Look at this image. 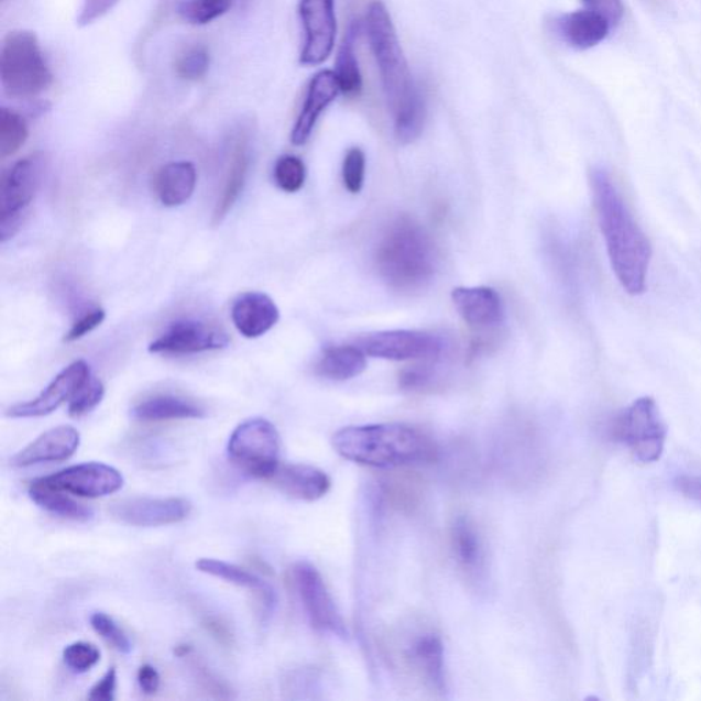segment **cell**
I'll return each mask as SVG.
<instances>
[{"mask_svg":"<svg viewBox=\"0 0 701 701\" xmlns=\"http://www.w3.org/2000/svg\"><path fill=\"white\" fill-rule=\"evenodd\" d=\"M589 184L611 269L625 293L642 295L647 289L653 244L604 167L589 172Z\"/></svg>","mask_w":701,"mask_h":701,"instance_id":"cell-1","label":"cell"},{"mask_svg":"<svg viewBox=\"0 0 701 701\" xmlns=\"http://www.w3.org/2000/svg\"><path fill=\"white\" fill-rule=\"evenodd\" d=\"M332 445L347 461L375 469L429 463L439 456L429 436L403 424L347 426L336 431Z\"/></svg>","mask_w":701,"mask_h":701,"instance_id":"cell-2","label":"cell"},{"mask_svg":"<svg viewBox=\"0 0 701 701\" xmlns=\"http://www.w3.org/2000/svg\"><path fill=\"white\" fill-rule=\"evenodd\" d=\"M375 263L381 277L392 288H424L434 278L437 267L434 241L413 218H397L380 240Z\"/></svg>","mask_w":701,"mask_h":701,"instance_id":"cell-3","label":"cell"},{"mask_svg":"<svg viewBox=\"0 0 701 701\" xmlns=\"http://www.w3.org/2000/svg\"><path fill=\"white\" fill-rule=\"evenodd\" d=\"M366 33L370 47L377 62L381 81H383L386 102L392 113L413 97L418 87L415 86L409 73L405 53L391 19L388 9L381 0L369 4Z\"/></svg>","mask_w":701,"mask_h":701,"instance_id":"cell-4","label":"cell"},{"mask_svg":"<svg viewBox=\"0 0 701 701\" xmlns=\"http://www.w3.org/2000/svg\"><path fill=\"white\" fill-rule=\"evenodd\" d=\"M0 80L4 94L14 99L39 97L52 86L53 73L35 33L13 31L3 39Z\"/></svg>","mask_w":701,"mask_h":701,"instance_id":"cell-5","label":"cell"},{"mask_svg":"<svg viewBox=\"0 0 701 701\" xmlns=\"http://www.w3.org/2000/svg\"><path fill=\"white\" fill-rule=\"evenodd\" d=\"M278 430L271 420L251 418L233 430L228 442L229 458L244 473L260 480H271L280 467Z\"/></svg>","mask_w":701,"mask_h":701,"instance_id":"cell-6","label":"cell"},{"mask_svg":"<svg viewBox=\"0 0 701 701\" xmlns=\"http://www.w3.org/2000/svg\"><path fill=\"white\" fill-rule=\"evenodd\" d=\"M613 434L643 463L659 461L664 453L667 429L653 397H638L622 409L614 419Z\"/></svg>","mask_w":701,"mask_h":701,"instance_id":"cell-7","label":"cell"},{"mask_svg":"<svg viewBox=\"0 0 701 701\" xmlns=\"http://www.w3.org/2000/svg\"><path fill=\"white\" fill-rule=\"evenodd\" d=\"M43 160L39 155L15 162L2 178L0 187V236L2 243L19 231L28 207L41 185Z\"/></svg>","mask_w":701,"mask_h":701,"instance_id":"cell-8","label":"cell"},{"mask_svg":"<svg viewBox=\"0 0 701 701\" xmlns=\"http://www.w3.org/2000/svg\"><path fill=\"white\" fill-rule=\"evenodd\" d=\"M293 577L303 610L314 629L346 640L349 637L346 622L316 566L302 560L294 566Z\"/></svg>","mask_w":701,"mask_h":701,"instance_id":"cell-9","label":"cell"},{"mask_svg":"<svg viewBox=\"0 0 701 701\" xmlns=\"http://www.w3.org/2000/svg\"><path fill=\"white\" fill-rule=\"evenodd\" d=\"M366 355L388 361H413V359L437 358L445 343L434 333L419 330H385L362 336L355 341Z\"/></svg>","mask_w":701,"mask_h":701,"instance_id":"cell-10","label":"cell"},{"mask_svg":"<svg viewBox=\"0 0 701 701\" xmlns=\"http://www.w3.org/2000/svg\"><path fill=\"white\" fill-rule=\"evenodd\" d=\"M299 15L305 30L300 65H322L332 55L338 35L335 0H300Z\"/></svg>","mask_w":701,"mask_h":701,"instance_id":"cell-11","label":"cell"},{"mask_svg":"<svg viewBox=\"0 0 701 701\" xmlns=\"http://www.w3.org/2000/svg\"><path fill=\"white\" fill-rule=\"evenodd\" d=\"M193 504L183 497H129L110 504L118 523L136 527H158L183 523Z\"/></svg>","mask_w":701,"mask_h":701,"instance_id":"cell-12","label":"cell"},{"mask_svg":"<svg viewBox=\"0 0 701 701\" xmlns=\"http://www.w3.org/2000/svg\"><path fill=\"white\" fill-rule=\"evenodd\" d=\"M42 484L78 497L97 499L120 491L123 477L105 463H81L37 479Z\"/></svg>","mask_w":701,"mask_h":701,"instance_id":"cell-13","label":"cell"},{"mask_svg":"<svg viewBox=\"0 0 701 701\" xmlns=\"http://www.w3.org/2000/svg\"><path fill=\"white\" fill-rule=\"evenodd\" d=\"M229 339L226 332L195 319L173 322L164 333L150 344L151 353L165 355H190L206 351L226 349Z\"/></svg>","mask_w":701,"mask_h":701,"instance_id":"cell-14","label":"cell"},{"mask_svg":"<svg viewBox=\"0 0 701 701\" xmlns=\"http://www.w3.org/2000/svg\"><path fill=\"white\" fill-rule=\"evenodd\" d=\"M89 377H91V370L86 361L80 359V361L73 362L62 370L52 384L35 399L9 407L6 415L10 418L46 417V415L54 413L62 403L72 399Z\"/></svg>","mask_w":701,"mask_h":701,"instance_id":"cell-15","label":"cell"},{"mask_svg":"<svg viewBox=\"0 0 701 701\" xmlns=\"http://www.w3.org/2000/svg\"><path fill=\"white\" fill-rule=\"evenodd\" d=\"M81 437L73 426H57L44 431L31 445L22 448L10 459L13 468H31L36 464L66 461L75 456Z\"/></svg>","mask_w":701,"mask_h":701,"instance_id":"cell-16","label":"cell"},{"mask_svg":"<svg viewBox=\"0 0 701 701\" xmlns=\"http://www.w3.org/2000/svg\"><path fill=\"white\" fill-rule=\"evenodd\" d=\"M340 92L335 70H321L311 78L305 103H303L300 114L297 117L293 133H291V142L293 144L303 145L307 143L319 117L330 103L335 102Z\"/></svg>","mask_w":701,"mask_h":701,"instance_id":"cell-17","label":"cell"},{"mask_svg":"<svg viewBox=\"0 0 701 701\" xmlns=\"http://www.w3.org/2000/svg\"><path fill=\"white\" fill-rule=\"evenodd\" d=\"M452 302L470 327L490 329L501 325L504 306L501 295L490 287L457 288L452 291Z\"/></svg>","mask_w":701,"mask_h":701,"instance_id":"cell-18","label":"cell"},{"mask_svg":"<svg viewBox=\"0 0 701 701\" xmlns=\"http://www.w3.org/2000/svg\"><path fill=\"white\" fill-rule=\"evenodd\" d=\"M611 26L607 19L588 9L555 17L552 21L560 41L576 50L596 47L609 36Z\"/></svg>","mask_w":701,"mask_h":701,"instance_id":"cell-19","label":"cell"},{"mask_svg":"<svg viewBox=\"0 0 701 701\" xmlns=\"http://www.w3.org/2000/svg\"><path fill=\"white\" fill-rule=\"evenodd\" d=\"M269 481L285 495L303 502L319 501L327 495L332 484L324 470L300 463H280L276 473Z\"/></svg>","mask_w":701,"mask_h":701,"instance_id":"cell-20","label":"cell"},{"mask_svg":"<svg viewBox=\"0 0 701 701\" xmlns=\"http://www.w3.org/2000/svg\"><path fill=\"white\" fill-rule=\"evenodd\" d=\"M280 311L272 297L261 293H247L232 306V321L240 335L256 339L266 335L278 322Z\"/></svg>","mask_w":701,"mask_h":701,"instance_id":"cell-21","label":"cell"},{"mask_svg":"<svg viewBox=\"0 0 701 701\" xmlns=\"http://www.w3.org/2000/svg\"><path fill=\"white\" fill-rule=\"evenodd\" d=\"M196 569L200 573L209 574L229 582L236 587L250 589L256 594L258 603H260L261 614L271 616L276 610L277 594L271 584L258 577L251 571L241 569L239 566L223 562V560L201 558L196 562Z\"/></svg>","mask_w":701,"mask_h":701,"instance_id":"cell-22","label":"cell"},{"mask_svg":"<svg viewBox=\"0 0 701 701\" xmlns=\"http://www.w3.org/2000/svg\"><path fill=\"white\" fill-rule=\"evenodd\" d=\"M451 548L459 568L470 579H480L485 573V548L473 521L459 515L451 526Z\"/></svg>","mask_w":701,"mask_h":701,"instance_id":"cell-23","label":"cell"},{"mask_svg":"<svg viewBox=\"0 0 701 701\" xmlns=\"http://www.w3.org/2000/svg\"><path fill=\"white\" fill-rule=\"evenodd\" d=\"M408 658L415 670L435 692L447 691L445 644L435 633H425L412 644Z\"/></svg>","mask_w":701,"mask_h":701,"instance_id":"cell-24","label":"cell"},{"mask_svg":"<svg viewBox=\"0 0 701 701\" xmlns=\"http://www.w3.org/2000/svg\"><path fill=\"white\" fill-rule=\"evenodd\" d=\"M198 175L190 162H172L155 177V193L162 205L177 207L194 195Z\"/></svg>","mask_w":701,"mask_h":701,"instance_id":"cell-25","label":"cell"},{"mask_svg":"<svg viewBox=\"0 0 701 701\" xmlns=\"http://www.w3.org/2000/svg\"><path fill=\"white\" fill-rule=\"evenodd\" d=\"M205 414V409L196 403L172 395L150 397L132 409L133 418L144 423L204 418Z\"/></svg>","mask_w":701,"mask_h":701,"instance_id":"cell-26","label":"cell"},{"mask_svg":"<svg viewBox=\"0 0 701 701\" xmlns=\"http://www.w3.org/2000/svg\"><path fill=\"white\" fill-rule=\"evenodd\" d=\"M366 369V353L357 346H333L322 352L316 364L321 377L332 381H347L358 377Z\"/></svg>","mask_w":701,"mask_h":701,"instance_id":"cell-27","label":"cell"},{"mask_svg":"<svg viewBox=\"0 0 701 701\" xmlns=\"http://www.w3.org/2000/svg\"><path fill=\"white\" fill-rule=\"evenodd\" d=\"M250 155L249 147L244 139L236 142L231 161L227 172L226 183H223L220 199H218L215 212H212V223L218 226L231 211L236 200L239 199L241 190L244 188L247 173H249Z\"/></svg>","mask_w":701,"mask_h":701,"instance_id":"cell-28","label":"cell"},{"mask_svg":"<svg viewBox=\"0 0 701 701\" xmlns=\"http://www.w3.org/2000/svg\"><path fill=\"white\" fill-rule=\"evenodd\" d=\"M28 492L39 507L46 510L50 514L57 515V517L76 521V523H88L94 517L91 508L73 501L66 492L54 490V488L42 484L39 480L32 481Z\"/></svg>","mask_w":701,"mask_h":701,"instance_id":"cell-29","label":"cell"},{"mask_svg":"<svg viewBox=\"0 0 701 701\" xmlns=\"http://www.w3.org/2000/svg\"><path fill=\"white\" fill-rule=\"evenodd\" d=\"M361 31V22L352 21L349 33L339 48L338 58H336V77H338L340 91L347 97H357L362 91V75L355 54V42Z\"/></svg>","mask_w":701,"mask_h":701,"instance_id":"cell-30","label":"cell"},{"mask_svg":"<svg viewBox=\"0 0 701 701\" xmlns=\"http://www.w3.org/2000/svg\"><path fill=\"white\" fill-rule=\"evenodd\" d=\"M395 136L402 144L414 143L424 131L426 105L419 88L394 113Z\"/></svg>","mask_w":701,"mask_h":701,"instance_id":"cell-31","label":"cell"},{"mask_svg":"<svg viewBox=\"0 0 701 701\" xmlns=\"http://www.w3.org/2000/svg\"><path fill=\"white\" fill-rule=\"evenodd\" d=\"M233 0H183L179 17L190 25H207L231 10Z\"/></svg>","mask_w":701,"mask_h":701,"instance_id":"cell-32","label":"cell"},{"mask_svg":"<svg viewBox=\"0 0 701 701\" xmlns=\"http://www.w3.org/2000/svg\"><path fill=\"white\" fill-rule=\"evenodd\" d=\"M28 139V127L24 118L14 110H0V156L8 158L14 155Z\"/></svg>","mask_w":701,"mask_h":701,"instance_id":"cell-33","label":"cell"},{"mask_svg":"<svg viewBox=\"0 0 701 701\" xmlns=\"http://www.w3.org/2000/svg\"><path fill=\"white\" fill-rule=\"evenodd\" d=\"M274 179L280 188L288 194H295L306 182V166L294 155H284L274 166Z\"/></svg>","mask_w":701,"mask_h":701,"instance_id":"cell-34","label":"cell"},{"mask_svg":"<svg viewBox=\"0 0 701 701\" xmlns=\"http://www.w3.org/2000/svg\"><path fill=\"white\" fill-rule=\"evenodd\" d=\"M210 69V54L204 46L185 50L176 61V73L187 81L201 80Z\"/></svg>","mask_w":701,"mask_h":701,"instance_id":"cell-35","label":"cell"},{"mask_svg":"<svg viewBox=\"0 0 701 701\" xmlns=\"http://www.w3.org/2000/svg\"><path fill=\"white\" fill-rule=\"evenodd\" d=\"M89 622H91L92 629L97 632L105 642H108L111 647L117 649L118 653H131L133 648L131 638L128 637L127 633L118 626L111 616L105 613H94Z\"/></svg>","mask_w":701,"mask_h":701,"instance_id":"cell-36","label":"cell"},{"mask_svg":"<svg viewBox=\"0 0 701 701\" xmlns=\"http://www.w3.org/2000/svg\"><path fill=\"white\" fill-rule=\"evenodd\" d=\"M105 386L102 381L89 377L87 383L76 392L72 397L69 405V414L73 418H80L83 415L91 413L94 408L103 401Z\"/></svg>","mask_w":701,"mask_h":701,"instance_id":"cell-37","label":"cell"},{"mask_svg":"<svg viewBox=\"0 0 701 701\" xmlns=\"http://www.w3.org/2000/svg\"><path fill=\"white\" fill-rule=\"evenodd\" d=\"M100 660V650L97 645L87 642H76L64 649V661L73 672L83 675L97 666Z\"/></svg>","mask_w":701,"mask_h":701,"instance_id":"cell-38","label":"cell"},{"mask_svg":"<svg viewBox=\"0 0 701 701\" xmlns=\"http://www.w3.org/2000/svg\"><path fill=\"white\" fill-rule=\"evenodd\" d=\"M364 173H366V156L361 149H351L347 153L343 164V182L351 194L361 193Z\"/></svg>","mask_w":701,"mask_h":701,"instance_id":"cell-39","label":"cell"},{"mask_svg":"<svg viewBox=\"0 0 701 701\" xmlns=\"http://www.w3.org/2000/svg\"><path fill=\"white\" fill-rule=\"evenodd\" d=\"M105 318L106 313L102 308H94V310L84 314L83 317L78 318L77 321L73 324L69 332L65 335V343H73V341H77L78 339L84 338V336L91 333L92 330L102 325Z\"/></svg>","mask_w":701,"mask_h":701,"instance_id":"cell-40","label":"cell"},{"mask_svg":"<svg viewBox=\"0 0 701 701\" xmlns=\"http://www.w3.org/2000/svg\"><path fill=\"white\" fill-rule=\"evenodd\" d=\"M120 2L121 0H84L77 24L80 26L94 24L95 21L109 14Z\"/></svg>","mask_w":701,"mask_h":701,"instance_id":"cell-41","label":"cell"},{"mask_svg":"<svg viewBox=\"0 0 701 701\" xmlns=\"http://www.w3.org/2000/svg\"><path fill=\"white\" fill-rule=\"evenodd\" d=\"M582 3L588 10L607 19L611 25L620 24L624 19L625 6L622 0H582Z\"/></svg>","mask_w":701,"mask_h":701,"instance_id":"cell-42","label":"cell"},{"mask_svg":"<svg viewBox=\"0 0 701 701\" xmlns=\"http://www.w3.org/2000/svg\"><path fill=\"white\" fill-rule=\"evenodd\" d=\"M434 380V370L429 366H414L403 372L401 375V385L402 388L407 391H423L428 388Z\"/></svg>","mask_w":701,"mask_h":701,"instance_id":"cell-43","label":"cell"},{"mask_svg":"<svg viewBox=\"0 0 701 701\" xmlns=\"http://www.w3.org/2000/svg\"><path fill=\"white\" fill-rule=\"evenodd\" d=\"M117 691V670L110 667L106 675L95 683L89 691L88 699L95 701H111L116 699Z\"/></svg>","mask_w":701,"mask_h":701,"instance_id":"cell-44","label":"cell"},{"mask_svg":"<svg viewBox=\"0 0 701 701\" xmlns=\"http://www.w3.org/2000/svg\"><path fill=\"white\" fill-rule=\"evenodd\" d=\"M204 627L207 633H210L212 638H216L217 643H220L223 647H232L234 636L226 621L218 618V616H206Z\"/></svg>","mask_w":701,"mask_h":701,"instance_id":"cell-45","label":"cell"},{"mask_svg":"<svg viewBox=\"0 0 701 701\" xmlns=\"http://www.w3.org/2000/svg\"><path fill=\"white\" fill-rule=\"evenodd\" d=\"M675 486L681 495L701 504V477L682 474L675 480Z\"/></svg>","mask_w":701,"mask_h":701,"instance_id":"cell-46","label":"cell"},{"mask_svg":"<svg viewBox=\"0 0 701 701\" xmlns=\"http://www.w3.org/2000/svg\"><path fill=\"white\" fill-rule=\"evenodd\" d=\"M138 682L140 689L145 694H154L158 692L161 687V676L154 666L143 665L138 671Z\"/></svg>","mask_w":701,"mask_h":701,"instance_id":"cell-47","label":"cell"},{"mask_svg":"<svg viewBox=\"0 0 701 701\" xmlns=\"http://www.w3.org/2000/svg\"><path fill=\"white\" fill-rule=\"evenodd\" d=\"M175 654L178 656V658H187V656L193 654V647H190V645L188 644L177 645Z\"/></svg>","mask_w":701,"mask_h":701,"instance_id":"cell-48","label":"cell"}]
</instances>
